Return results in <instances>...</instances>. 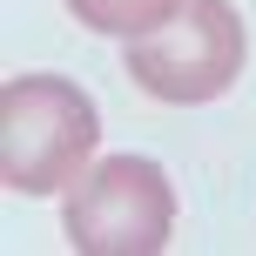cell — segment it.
Returning <instances> with one entry per match:
<instances>
[{
  "label": "cell",
  "instance_id": "2",
  "mask_svg": "<svg viewBox=\"0 0 256 256\" xmlns=\"http://www.w3.org/2000/svg\"><path fill=\"white\" fill-rule=\"evenodd\" d=\"M243 61H250V34H243V14L230 0H182L162 27L128 40L135 88L155 94V102H176V108L230 94Z\"/></svg>",
  "mask_w": 256,
  "mask_h": 256
},
{
  "label": "cell",
  "instance_id": "3",
  "mask_svg": "<svg viewBox=\"0 0 256 256\" xmlns=\"http://www.w3.org/2000/svg\"><path fill=\"white\" fill-rule=\"evenodd\" d=\"M61 230L88 256H155L176 236V189L148 155H108L81 168L61 202Z\"/></svg>",
  "mask_w": 256,
  "mask_h": 256
},
{
  "label": "cell",
  "instance_id": "4",
  "mask_svg": "<svg viewBox=\"0 0 256 256\" xmlns=\"http://www.w3.org/2000/svg\"><path fill=\"white\" fill-rule=\"evenodd\" d=\"M176 7H182V0H68V14H74L81 27L115 34V40H142L148 27H162Z\"/></svg>",
  "mask_w": 256,
  "mask_h": 256
},
{
  "label": "cell",
  "instance_id": "1",
  "mask_svg": "<svg viewBox=\"0 0 256 256\" xmlns=\"http://www.w3.org/2000/svg\"><path fill=\"white\" fill-rule=\"evenodd\" d=\"M102 115L68 74H14L0 88V176L14 196H54L88 168Z\"/></svg>",
  "mask_w": 256,
  "mask_h": 256
}]
</instances>
